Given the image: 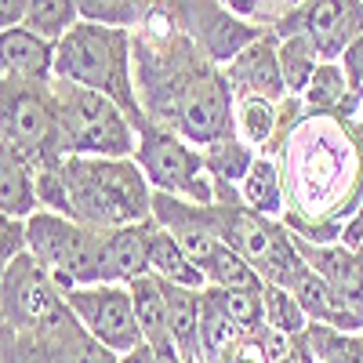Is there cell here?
I'll return each mask as SVG.
<instances>
[{"instance_id": "22", "label": "cell", "mask_w": 363, "mask_h": 363, "mask_svg": "<svg viewBox=\"0 0 363 363\" xmlns=\"http://www.w3.org/2000/svg\"><path fill=\"white\" fill-rule=\"evenodd\" d=\"M40 171L11 145H0V218H33L40 211L37 196Z\"/></svg>"}, {"instance_id": "39", "label": "cell", "mask_w": 363, "mask_h": 363, "mask_svg": "<svg viewBox=\"0 0 363 363\" xmlns=\"http://www.w3.org/2000/svg\"><path fill=\"white\" fill-rule=\"evenodd\" d=\"M215 363H269V352L262 345V335H240L236 342L222 349Z\"/></svg>"}, {"instance_id": "41", "label": "cell", "mask_w": 363, "mask_h": 363, "mask_svg": "<svg viewBox=\"0 0 363 363\" xmlns=\"http://www.w3.org/2000/svg\"><path fill=\"white\" fill-rule=\"evenodd\" d=\"M33 0H0V29H15L26 22Z\"/></svg>"}, {"instance_id": "13", "label": "cell", "mask_w": 363, "mask_h": 363, "mask_svg": "<svg viewBox=\"0 0 363 363\" xmlns=\"http://www.w3.org/2000/svg\"><path fill=\"white\" fill-rule=\"evenodd\" d=\"M69 309L77 313V320L95 335L106 349H113L116 356H128L135 349L145 345L142 327H138V313H135V294L131 284H91V287H77L66 294Z\"/></svg>"}, {"instance_id": "33", "label": "cell", "mask_w": 363, "mask_h": 363, "mask_svg": "<svg viewBox=\"0 0 363 363\" xmlns=\"http://www.w3.org/2000/svg\"><path fill=\"white\" fill-rule=\"evenodd\" d=\"M80 8H77V0H33L29 4V15H26V29H33L37 37L58 44L73 26H80Z\"/></svg>"}, {"instance_id": "6", "label": "cell", "mask_w": 363, "mask_h": 363, "mask_svg": "<svg viewBox=\"0 0 363 363\" xmlns=\"http://www.w3.org/2000/svg\"><path fill=\"white\" fill-rule=\"evenodd\" d=\"M0 145H11L37 171L66 160V131L55 99V80H11L0 77Z\"/></svg>"}, {"instance_id": "19", "label": "cell", "mask_w": 363, "mask_h": 363, "mask_svg": "<svg viewBox=\"0 0 363 363\" xmlns=\"http://www.w3.org/2000/svg\"><path fill=\"white\" fill-rule=\"evenodd\" d=\"M55 48L58 44L37 37L26 26L0 29V77L33 80V84L55 80Z\"/></svg>"}, {"instance_id": "24", "label": "cell", "mask_w": 363, "mask_h": 363, "mask_svg": "<svg viewBox=\"0 0 363 363\" xmlns=\"http://www.w3.org/2000/svg\"><path fill=\"white\" fill-rule=\"evenodd\" d=\"M160 284H164V280H160ZM164 294H167L171 338H174V349H178L182 363L203 359V352H200V294H203V291H189V287L164 284Z\"/></svg>"}, {"instance_id": "5", "label": "cell", "mask_w": 363, "mask_h": 363, "mask_svg": "<svg viewBox=\"0 0 363 363\" xmlns=\"http://www.w3.org/2000/svg\"><path fill=\"white\" fill-rule=\"evenodd\" d=\"M211 211H215L218 236L258 272L262 284H277L287 291L294 287V280L306 269V258L298 255L294 233L284 222L247 211L236 196V186H222V182H218V200L211 203Z\"/></svg>"}, {"instance_id": "20", "label": "cell", "mask_w": 363, "mask_h": 363, "mask_svg": "<svg viewBox=\"0 0 363 363\" xmlns=\"http://www.w3.org/2000/svg\"><path fill=\"white\" fill-rule=\"evenodd\" d=\"M294 298L298 306L306 309L309 323H320V327H330V330H345V335H363V320L345 306V298L330 287L320 272H313L309 265L301 269V277L294 280Z\"/></svg>"}, {"instance_id": "4", "label": "cell", "mask_w": 363, "mask_h": 363, "mask_svg": "<svg viewBox=\"0 0 363 363\" xmlns=\"http://www.w3.org/2000/svg\"><path fill=\"white\" fill-rule=\"evenodd\" d=\"M55 80L109 95L142 131L149 120L135 91V44L131 29H113L99 22H80L55 48Z\"/></svg>"}, {"instance_id": "27", "label": "cell", "mask_w": 363, "mask_h": 363, "mask_svg": "<svg viewBox=\"0 0 363 363\" xmlns=\"http://www.w3.org/2000/svg\"><path fill=\"white\" fill-rule=\"evenodd\" d=\"M280 131V102L255 99V95H236V135L244 138L255 153L269 157L272 142Z\"/></svg>"}, {"instance_id": "34", "label": "cell", "mask_w": 363, "mask_h": 363, "mask_svg": "<svg viewBox=\"0 0 363 363\" xmlns=\"http://www.w3.org/2000/svg\"><path fill=\"white\" fill-rule=\"evenodd\" d=\"M306 345L316 363H363V335H345V330L309 323Z\"/></svg>"}, {"instance_id": "35", "label": "cell", "mask_w": 363, "mask_h": 363, "mask_svg": "<svg viewBox=\"0 0 363 363\" xmlns=\"http://www.w3.org/2000/svg\"><path fill=\"white\" fill-rule=\"evenodd\" d=\"M262 298H265V327L284 330V335H291V338H301L309 330V316H306V309L298 306L294 291L277 287V284H265Z\"/></svg>"}, {"instance_id": "31", "label": "cell", "mask_w": 363, "mask_h": 363, "mask_svg": "<svg viewBox=\"0 0 363 363\" xmlns=\"http://www.w3.org/2000/svg\"><path fill=\"white\" fill-rule=\"evenodd\" d=\"M203 277L211 287H222V291H247V287H262V277L240 258L225 240H218L215 251L207 255V262L200 265Z\"/></svg>"}, {"instance_id": "30", "label": "cell", "mask_w": 363, "mask_h": 363, "mask_svg": "<svg viewBox=\"0 0 363 363\" xmlns=\"http://www.w3.org/2000/svg\"><path fill=\"white\" fill-rule=\"evenodd\" d=\"M320 66H323V58L306 33H284L280 37V69H284L287 95H301Z\"/></svg>"}, {"instance_id": "11", "label": "cell", "mask_w": 363, "mask_h": 363, "mask_svg": "<svg viewBox=\"0 0 363 363\" xmlns=\"http://www.w3.org/2000/svg\"><path fill=\"white\" fill-rule=\"evenodd\" d=\"M160 8L218 66H229L244 48H251L258 37L269 33L265 26L233 15L222 0H160Z\"/></svg>"}, {"instance_id": "1", "label": "cell", "mask_w": 363, "mask_h": 363, "mask_svg": "<svg viewBox=\"0 0 363 363\" xmlns=\"http://www.w3.org/2000/svg\"><path fill=\"white\" fill-rule=\"evenodd\" d=\"M135 91L149 124L174 131L193 145H211L236 135V91L225 66L182 33L160 8L135 33Z\"/></svg>"}, {"instance_id": "42", "label": "cell", "mask_w": 363, "mask_h": 363, "mask_svg": "<svg viewBox=\"0 0 363 363\" xmlns=\"http://www.w3.org/2000/svg\"><path fill=\"white\" fill-rule=\"evenodd\" d=\"M120 363H164L149 345H142V349H135V352H128V356H120Z\"/></svg>"}, {"instance_id": "12", "label": "cell", "mask_w": 363, "mask_h": 363, "mask_svg": "<svg viewBox=\"0 0 363 363\" xmlns=\"http://www.w3.org/2000/svg\"><path fill=\"white\" fill-rule=\"evenodd\" d=\"M0 363H120V356L106 349L69 309L40 330H0Z\"/></svg>"}, {"instance_id": "25", "label": "cell", "mask_w": 363, "mask_h": 363, "mask_svg": "<svg viewBox=\"0 0 363 363\" xmlns=\"http://www.w3.org/2000/svg\"><path fill=\"white\" fill-rule=\"evenodd\" d=\"M149 272H153L157 280L164 284H174V287H189V291H207V277H203V269L182 251V244L157 225L153 233V251H149Z\"/></svg>"}, {"instance_id": "9", "label": "cell", "mask_w": 363, "mask_h": 363, "mask_svg": "<svg viewBox=\"0 0 363 363\" xmlns=\"http://www.w3.org/2000/svg\"><path fill=\"white\" fill-rule=\"evenodd\" d=\"M135 160L142 174L149 178L153 193L178 196V200H193V203H215L218 200V182L207 171L203 149L186 142L174 131H164L157 124H145L138 131V149Z\"/></svg>"}, {"instance_id": "26", "label": "cell", "mask_w": 363, "mask_h": 363, "mask_svg": "<svg viewBox=\"0 0 363 363\" xmlns=\"http://www.w3.org/2000/svg\"><path fill=\"white\" fill-rule=\"evenodd\" d=\"M236 196L247 211L265 218L284 222V182H280V167L272 157H258L251 164V171L244 174V182L236 186Z\"/></svg>"}, {"instance_id": "38", "label": "cell", "mask_w": 363, "mask_h": 363, "mask_svg": "<svg viewBox=\"0 0 363 363\" xmlns=\"http://www.w3.org/2000/svg\"><path fill=\"white\" fill-rule=\"evenodd\" d=\"M22 255H29V229H26V222L22 218H0V258H4V265L22 258Z\"/></svg>"}, {"instance_id": "7", "label": "cell", "mask_w": 363, "mask_h": 363, "mask_svg": "<svg viewBox=\"0 0 363 363\" xmlns=\"http://www.w3.org/2000/svg\"><path fill=\"white\" fill-rule=\"evenodd\" d=\"M55 99L62 113L66 157H135L138 128L109 95L55 80Z\"/></svg>"}, {"instance_id": "32", "label": "cell", "mask_w": 363, "mask_h": 363, "mask_svg": "<svg viewBox=\"0 0 363 363\" xmlns=\"http://www.w3.org/2000/svg\"><path fill=\"white\" fill-rule=\"evenodd\" d=\"M84 22H99L113 29H135L157 11V0H77Z\"/></svg>"}, {"instance_id": "29", "label": "cell", "mask_w": 363, "mask_h": 363, "mask_svg": "<svg viewBox=\"0 0 363 363\" xmlns=\"http://www.w3.org/2000/svg\"><path fill=\"white\" fill-rule=\"evenodd\" d=\"M262 153H255V149L240 138V135H229V138H218L203 145V160H207V171L215 174V182H222V186H240L244 182V174L251 171V164L258 160Z\"/></svg>"}, {"instance_id": "36", "label": "cell", "mask_w": 363, "mask_h": 363, "mask_svg": "<svg viewBox=\"0 0 363 363\" xmlns=\"http://www.w3.org/2000/svg\"><path fill=\"white\" fill-rule=\"evenodd\" d=\"M262 287H247V291H222L218 287L222 306H225L229 320L240 327V335H258V330H265V298H262Z\"/></svg>"}, {"instance_id": "3", "label": "cell", "mask_w": 363, "mask_h": 363, "mask_svg": "<svg viewBox=\"0 0 363 363\" xmlns=\"http://www.w3.org/2000/svg\"><path fill=\"white\" fill-rule=\"evenodd\" d=\"M58 178L66 186L69 218L95 229L153 222V186L135 157H66Z\"/></svg>"}, {"instance_id": "14", "label": "cell", "mask_w": 363, "mask_h": 363, "mask_svg": "<svg viewBox=\"0 0 363 363\" xmlns=\"http://www.w3.org/2000/svg\"><path fill=\"white\" fill-rule=\"evenodd\" d=\"M272 33H306L323 62H342V55L363 37V0H309L291 8Z\"/></svg>"}, {"instance_id": "37", "label": "cell", "mask_w": 363, "mask_h": 363, "mask_svg": "<svg viewBox=\"0 0 363 363\" xmlns=\"http://www.w3.org/2000/svg\"><path fill=\"white\" fill-rule=\"evenodd\" d=\"M222 4H225L233 15L247 18V22H258V26H265V29H272V26H277V22L291 11L284 0H222Z\"/></svg>"}, {"instance_id": "23", "label": "cell", "mask_w": 363, "mask_h": 363, "mask_svg": "<svg viewBox=\"0 0 363 363\" xmlns=\"http://www.w3.org/2000/svg\"><path fill=\"white\" fill-rule=\"evenodd\" d=\"M301 106L313 116H342V120H359V106L352 102V87L342 69V62H323L313 80L301 91Z\"/></svg>"}, {"instance_id": "18", "label": "cell", "mask_w": 363, "mask_h": 363, "mask_svg": "<svg viewBox=\"0 0 363 363\" xmlns=\"http://www.w3.org/2000/svg\"><path fill=\"white\" fill-rule=\"evenodd\" d=\"M294 244H298V255L306 258V265L320 272L345 298V306L363 320V255L349 251L342 240H335V244H309V240L294 236Z\"/></svg>"}, {"instance_id": "8", "label": "cell", "mask_w": 363, "mask_h": 363, "mask_svg": "<svg viewBox=\"0 0 363 363\" xmlns=\"http://www.w3.org/2000/svg\"><path fill=\"white\" fill-rule=\"evenodd\" d=\"M26 229H29V255L40 262V269L66 294L99 280V251L106 229L84 225L66 215H51V211H37L33 218H26Z\"/></svg>"}, {"instance_id": "43", "label": "cell", "mask_w": 363, "mask_h": 363, "mask_svg": "<svg viewBox=\"0 0 363 363\" xmlns=\"http://www.w3.org/2000/svg\"><path fill=\"white\" fill-rule=\"evenodd\" d=\"M359 120H363V109H359Z\"/></svg>"}, {"instance_id": "21", "label": "cell", "mask_w": 363, "mask_h": 363, "mask_svg": "<svg viewBox=\"0 0 363 363\" xmlns=\"http://www.w3.org/2000/svg\"><path fill=\"white\" fill-rule=\"evenodd\" d=\"M131 294H135V313H138V327H142L145 345L153 349L164 363H182V356L174 349V338H171V316H167L164 284L149 272V277L131 284Z\"/></svg>"}, {"instance_id": "15", "label": "cell", "mask_w": 363, "mask_h": 363, "mask_svg": "<svg viewBox=\"0 0 363 363\" xmlns=\"http://www.w3.org/2000/svg\"><path fill=\"white\" fill-rule=\"evenodd\" d=\"M225 77H229L236 95L284 102L287 84H284V69H280V37L269 29L265 37H258L251 48H244L233 58V62L225 66Z\"/></svg>"}, {"instance_id": "10", "label": "cell", "mask_w": 363, "mask_h": 363, "mask_svg": "<svg viewBox=\"0 0 363 363\" xmlns=\"http://www.w3.org/2000/svg\"><path fill=\"white\" fill-rule=\"evenodd\" d=\"M69 313L66 291L58 287L33 255H22L0 272V330L26 335Z\"/></svg>"}, {"instance_id": "16", "label": "cell", "mask_w": 363, "mask_h": 363, "mask_svg": "<svg viewBox=\"0 0 363 363\" xmlns=\"http://www.w3.org/2000/svg\"><path fill=\"white\" fill-rule=\"evenodd\" d=\"M153 222L160 229H167L182 251H186L196 265L207 262V255L218 244V225H215V211L207 203H193V200H178V196H164L157 193L153 200Z\"/></svg>"}, {"instance_id": "28", "label": "cell", "mask_w": 363, "mask_h": 363, "mask_svg": "<svg viewBox=\"0 0 363 363\" xmlns=\"http://www.w3.org/2000/svg\"><path fill=\"white\" fill-rule=\"evenodd\" d=\"M236 338H240V327L229 320L218 287H207L200 294V352H203V363H215L222 356V349Z\"/></svg>"}, {"instance_id": "17", "label": "cell", "mask_w": 363, "mask_h": 363, "mask_svg": "<svg viewBox=\"0 0 363 363\" xmlns=\"http://www.w3.org/2000/svg\"><path fill=\"white\" fill-rule=\"evenodd\" d=\"M157 222L106 229L99 251V280L95 284H135L149 277V251H153Z\"/></svg>"}, {"instance_id": "2", "label": "cell", "mask_w": 363, "mask_h": 363, "mask_svg": "<svg viewBox=\"0 0 363 363\" xmlns=\"http://www.w3.org/2000/svg\"><path fill=\"white\" fill-rule=\"evenodd\" d=\"M284 225L309 244H335L363 203V120L298 116L277 138Z\"/></svg>"}, {"instance_id": "40", "label": "cell", "mask_w": 363, "mask_h": 363, "mask_svg": "<svg viewBox=\"0 0 363 363\" xmlns=\"http://www.w3.org/2000/svg\"><path fill=\"white\" fill-rule=\"evenodd\" d=\"M342 69H345L349 87H352V102L363 109V37L342 55Z\"/></svg>"}]
</instances>
